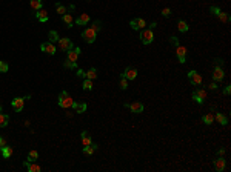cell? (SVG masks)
Segmentation results:
<instances>
[{"label": "cell", "instance_id": "41", "mask_svg": "<svg viewBox=\"0 0 231 172\" xmlns=\"http://www.w3.org/2000/svg\"><path fill=\"white\" fill-rule=\"evenodd\" d=\"M170 14H171V9L170 8H163L162 9V16L163 17H170Z\"/></svg>", "mask_w": 231, "mask_h": 172}, {"label": "cell", "instance_id": "17", "mask_svg": "<svg viewBox=\"0 0 231 172\" xmlns=\"http://www.w3.org/2000/svg\"><path fill=\"white\" fill-rule=\"evenodd\" d=\"M99 149V146L96 145V143H91V145H88V146H83V149H82V152L87 154V155H91V154H94L96 151Z\"/></svg>", "mask_w": 231, "mask_h": 172}, {"label": "cell", "instance_id": "26", "mask_svg": "<svg viewBox=\"0 0 231 172\" xmlns=\"http://www.w3.org/2000/svg\"><path fill=\"white\" fill-rule=\"evenodd\" d=\"M202 121L205 123V125H211L214 121V115L210 112V114H203L202 115Z\"/></svg>", "mask_w": 231, "mask_h": 172}, {"label": "cell", "instance_id": "46", "mask_svg": "<svg viewBox=\"0 0 231 172\" xmlns=\"http://www.w3.org/2000/svg\"><path fill=\"white\" fill-rule=\"evenodd\" d=\"M208 86H210V89H213V91H216V89H217V88H219V86H217V83H216V81H213V83H210V85H208Z\"/></svg>", "mask_w": 231, "mask_h": 172}, {"label": "cell", "instance_id": "53", "mask_svg": "<svg viewBox=\"0 0 231 172\" xmlns=\"http://www.w3.org/2000/svg\"><path fill=\"white\" fill-rule=\"evenodd\" d=\"M87 2H91V0H87Z\"/></svg>", "mask_w": 231, "mask_h": 172}, {"label": "cell", "instance_id": "18", "mask_svg": "<svg viewBox=\"0 0 231 172\" xmlns=\"http://www.w3.org/2000/svg\"><path fill=\"white\" fill-rule=\"evenodd\" d=\"M36 19L39 22H48V12L45 9H39L36 11Z\"/></svg>", "mask_w": 231, "mask_h": 172}, {"label": "cell", "instance_id": "35", "mask_svg": "<svg viewBox=\"0 0 231 172\" xmlns=\"http://www.w3.org/2000/svg\"><path fill=\"white\" fill-rule=\"evenodd\" d=\"M91 28H92L96 32H99V31L102 29V22H100V20H94L92 25H91Z\"/></svg>", "mask_w": 231, "mask_h": 172}, {"label": "cell", "instance_id": "4", "mask_svg": "<svg viewBox=\"0 0 231 172\" xmlns=\"http://www.w3.org/2000/svg\"><path fill=\"white\" fill-rule=\"evenodd\" d=\"M96 37H97V32L89 26V28H87L83 32H82V38L87 42V43H94L96 42Z\"/></svg>", "mask_w": 231, "mask_h": 172}, {"label": "cell", "instance_id": "16", "mask_svg": "<svg viewBox=\"0 0 231 172\" xmlns=\"http://www.w3.org/2000/svg\"><path fill=\"white\" fill-rule=\"evenodd\" d=\"M214 120H217V123H220L222 126H227L228 125V117L222 112H216L214 114Z\"/></svg>", "mask_w": 231, "mask_h": 172}, {"label": "cell", "instance_id": "3", "mask_svg": "<svg viewBox=\"0 0 231 172\" xmlns=\"http://www.w3.org/2000/svg\"><path fill=\"white\" fill-rule=\"evenodd\" d=\"M125 108H128L131 112H134V114H142L143 111H145V106H143V103L140 101H134V103H128V101H125L123 103Z\"/></svg>", "mask_w": 231, "mask_h": 172}, {"label": "cell", "instance_id": "12", "mask_svg": "<svg viewBox=\"0 0 231 172\" xmlns=\"http://www.w3.org/2000/svg\"><path fill=\"white\" fill-rule=\"evenodd\" d=\"M225 77V72L222 69V66H214V71H213V80L214 81H222Z\"/></svg>", "mask_w": 231, "mask_h": 172}, {"label": "cell", "instance_id": "50", "mask_svg": "<svg viewBox=\"0 0 231 172\" xmlns=\"http://www.w3.org/2000/svg\"><path fill=\"white\" fill-rule=\"evenodd\" d=\"M179 58V63H185L186 61V57H177Z\"/></svg>", "mask_w": 231, "mask_h": 172}, {"label": "cell", "instance_id": "7", "mask_svg": "<svg viewBox=\"0 0 231 172\" xmlns=\"http://www.w3.org/2000/svg\"><path fill=\"white\" fill-rule=\"evenodd\" d=\"M40 49H42V52L50 54V56H54V54L57 52V48L54 46V43H51V42H45V43H42V45H40Z\"/></svg>", "mask_w": 231, "mask_h": 172}, {"label": "cell", "instance_id": "42", "mask_svg": "<svg viewBox=\"0 0 231 172\" xmlns=\"http://www.w3.org/2000/svg\"><path fill=\"white\" fill-rule=\"evenodd\" d=\"M129 26L133 28V29H136V31H139V26H137V22H136V19H133L131 22H129Z\"/></svg>", "mask_w": 231, "mask_h": 172}, {"label": "cell", "instance_id": "24", "mask_svg": "<svg viewBox=\"0 0 231 172\" xmlns=\"http://www.w3.org/2000/svg\"><path fill=\"white\" fill-rule=\"evenodd\" d=\"M193 92H194L197 97H200V98L205 101V98H207V89H205V88H197V89L193 91Z\"/></svg>", "mask_w": 231, "mask_h": 172}, {"label": "cell", "instance_id": "29", "mask_svg": "<svg viewBox=\"0 0 231 172\" xmlns=\"http://www.w3.org/2000/svg\"><path fill=\"white\" fill-rule=\"evenodd\" d=\"M82 88H83L85 91H91V89H92V80H89V78H83Z\"/></svg>", "mask_w": 231, "mask_h": 172}, {"label": "cell", "instance_id": "30", "mask_svg": "<svg viewBox=\"0 0 231 172\" xmlns=\"http://www.w3.org/2000/svg\"><path fill=\"white\" fill-rule=\"evenodd\" d=\"M217 19L220 20L222 23H230L231 17H230V14H227V12H220V14L217 16Z\"/></svg>", "mask_w": 231, "mask_h": 172}, {"label": "cell", "instance_id": "28", "mask_svg": "<svg viewBox=\"0 0 231 172\" xmlns=\"http://www.w3.org/2000/svg\"><path fill=\"white\" fill-rule=\"evenodd\" d=\"M29 5H31V8H33L34 11L42 9V0H29Z\"/></svg>", "mask_w": 231, "mask_h": 172}, {"label": "cell", "instance_id": "5", "mask_svg": "<svg viewBox=\"0 0 231 172\" xmlns=\"http://www.w3.org/2000/svg\"><path fill=\"white\" fill-rule=\"evenodd\" d=\"M57 46H59V49H62V51H65V52L74 48V45H72L71 38H68V37L59 38V42H57Z\"/></svg>", "mask_w": 231, "mask_h": 172}, {"label": "cell", "instance_id": "31", "mask_svg": "<svg viewBox=\"0 0 231 172\" xmlns=\"http://www.w3.org/2000/svg\"><path fill=\"white\" fill-rule=\"evenodd\" d=\"M48 37H50V42H51V43H57V42H59V34H57V31H50V34H48Z\"/></svg>", "mask_w": 231, "mask_h": 172}, {"label": "cell", "instance_id": "38", "mask_svg": "<svg viewBox=\"0 0 231 172\" xmlns=\"http://www.w3.org/2000/svg\"><path fill=\"white\" fill-rule=\"evenodd\" d=\"M210 12H211L213 16H216V17H217V16H219V14L222 12V9H220L219 6H216V5H213V6H210Z\"/></svg>", "mask_w": 231, "mask_h": 172}, {"label": "cell", "instance_id": "33", "mask_svg": "<svg viewBox=\"0 0 231 172\" xmlns=\"http://www.w3.org/2000/svg\"><path fill=\"white\" fill-rule=\"evenodd\" d=\"M55 11H57V14H60V16L66 14V8H65L62 3H55Z\"/></svg>", "mask_w": 231, "mask_h": 172}, {"label": "cell", "instance_id": "23", "mask_svg": "<svg viewBox=\"0 0 231 172\" xmlns=\"http://www.w3.org/2000/svg\"><path fill=\"white\" fill-rule=\"evenodd\" d=\"M97 77H99V72H97V69H96V68H89L88 71H87V77H85V78L94 80V78H97Z\"/></svg>", "mask_w": 231, "mask_h": 172}, {"label": "cell", "instance_id": "44", "mask_svg": "<svg viewBox=\"0 0 231 172\" xmlns=\"http://www.w3.org/2000/svg\"><path fill=\"white\" fill-rule=\"evenodd\" d=\"M223 63H225V61H223L222 58H216V60H214V65H216V66H223Z\"/></svg>", "mask_w": 231, "mask_h": 172}, {"label": "cell", "instance_id": "34", "mask_svg": "<svg viewBox=\"0 0 231 172\" xmlns=\"http://www.w3.org/2000/svg\"><path fill=\"white\" fill-rule=\"evenodd\" d=\"M119 86H120V89H122V91L128 89V80L123 77V74H120V83H119Z\"/></svg>", "mask_w": 231, "mask_h": 172}, {"label": "cell", "instance_id": "6", "mask_svg": "<svg viewBox=\"0 0 231 172\" xmlns=\"http://www.w3.org/2000/svg\"><path fill=\"white\" fill-rule=\"evenodd\" d=\"M11 106H13V109H14L16 112H22L23 108H25V98H23V97H16V98H13Z\"/></svg>", "mask_w": 231, "mask_h": 172}, {"label": "cell", "instance_id": "21", "mask_svg": "<svg viewBox=\"0 0 231 172\" xmlns=\"http://www.w3.org/2000/svg\"><path fill=\"white\" fill-rule=\"evenodd\" d=\"M188 23L185 22V20H179L177 22V29H179V32H182V34H185L186 31H188Z\"/></svg>", "mask_w": 231, "mask_h": 172}, {"label": "cell", "instance_id": "14", "mask_svg": "<svg viewBox=\"0 0 231 172\" xmlns=\"http://www.w3.org/2000/svg\"><path fill=\"white\" fill-rule=\"evenodd\" d=\"M89 20H91V17H89L87 12H83V14H80L77 19H76V25H79V26H83V25H87V23H89Z\"/></svg>", "mask_w": 231, "mask_h": 172}, {"label": "cell", "instance_id": "22", "mask_svg": "<svg viewBox=\"0 0 231 172\" xmlns=\"http://www.w3.org/2000/svg\"><path fill=\"white\" fill-rule=\"evenodd\" d=\"M62 19H63L65 23H66V26H68V28H72V26H74V19H72L71 14H68V12H66V14H63V16H62Z\"/></svg>", "mask_w": 231, "mask_h": 172}, {"label": "cell", "instance_id": "36", "mask_svg": "<svg viewBox=\"0 0 231 172\" xmlns=\"http://www.w3.org/2000/svg\"><path fill=\"white\" fill-rule=\"evenodd\" d=\"M8 71H9V65H8V61L0 60V72H8Z\"/></svg>", "mask_w": 231, "mask_h": 172}, {"label": "cell", "instance_id": "32", "mask_svg": "<svg viewBox=\"0 0 231 172\" xmlns=\"http://www.w3.org/2000/svg\"><path fill=\"white\" fill-rule=\"evenodd\" d=\"M176 54H177V57H186V48L179 45L177 49H176Z\"/></svg>", "mask_w": 231, "mask_h": 172}, {"label": "cell", "instance_id": "47", "mask_svg": "<svg viewBox=\"0 0 231 172\" xmlns=\"http://www.w3.org/2000/svg\"><path fill=\"white\" fill-rule=\"evenodd\" d=\"M3 146H6V138L0 137V148H3Z\"/></svg>", "mask_w": 231, "mask_h": 172}, {"label": "cell", "instance_id": "48", "mask_svg": "<svg viewBox=\"0 0 231 172\" xmlns=\"http://www.w3.org/2000/svg\"><path fill=\"white\" fill-rule=\"evenodd\" d=\"M225 151H227L225 148H220V149H217V155H223V154H225Z\"/></svg>", "mask_w": 231, "mask_h": 172}, {"label": "cell", "instance_id": "49", "mask_svg": "<svg viewBox=\"0 0 231 172\" xmlns=\"http://www.w3.org/2000/svg\"><path fill=\"white\" fill-rule=\"evenodd\" d=\"M156 26H157V23H156V22H153V23H150V26H148V28H150V29H154Z\"/></svg>", "mask_w": 231, "mask_h": 172}, {"label": "cell", "instance_id": "40", "mask_svg": "<svg viewBox=\"0 0 231 172\" xmlns=\"http://www.w3.org/2000/svg\"><path fill=\"white\" fill-rule=\"evenodd\" d=\"M170 43H171L173 46H176V48H177V46H179V38L174 37V36H171V37H170Z\"/></svg>", "mask_w": 231, "mask_h": 172}, {"label": "cell", "instance_id": "19", "mask_svg": "<svg viewBox=\"0 0 231 172\" xmlns=\"http://www.w3.org/2000/svg\"><path fill=\"white\" fill-rule=\"evenodd\" d=\"M0 152L3 155V158H9L11 155H13V146H3V148H0Z\"/></svg>", "mask_w": 231, "mask_h": 172}, {"label": "cell", "instance_id": "25", "mask_svg": "<svg viewBox=\"0 0 231 172\" xmlns=\"http://www.w3.org/2000/svg\"><path fill=\"white\" fill-rule=\"evenodd\" d=\"M8 123H9V115L2 114V112H0V128L8 126Z\"/></svg>", "mask_w": 231, "mask_h": 172}, {"label": "cell", "instance_id": "11", "mask_svg": "<svg viewBox=\"0 0 231 172\" xmlns=\"http://www.w3.org/2000/svg\"><path fill=\"white\" fill-rule=\"evenodd\" d=\"M80 52H82L80 48H72V49H70V51H66V58L71 60V61H77V58H79V56H80Z\"/></svg>", "mask_w": 231, "mask_h": 172}, {"label": "cell", "instance_id": "52", "mask_svg": "<svg viewBox=\"0 0 231 172\" xmlns=\"http://www.w3.org/2000/svg\"><path fill=\"white\" fill-rule=\"evenodd\" d=\"M0 112H2V105H0Z\"/></svg>", "mask_w": 231, "mask_h": 172}, {"label": "cell", "instance_id": "27", "mask_svg": "<svg viewBox=\"0 0 231 172\" xmlns=\"http://www.w3.org/2000/svg\"><path fill=\"white\" fill-rule=\"evenodd\" d=\"M63 66L66 68V69H77V61H71V60H65L63 61Z\"/></svg>", "mask_w": 231, "mask_h": 172}, {"label": "cell", "instance_id": "1", "mask_svg": "<svg viewBox=\"0 0 231 172\" xmlns=\"http://www.w3.org/2000/svg\"><path fill=\"white\" fill-rule=\"evenodd\" d=\"M72 105H74L72 97L70 96L66 91H62V92L59 94V106L63 108V109H71Z\"/></svg>", "mask_w": 231, "mask_h": 172}, {"label": "cell", "instance_id": "51", "mask_svg": "<svg viewBox=\"0 0 231 172\" xmlns=\"http://www.w3.org/2000/svg\"><path fill=\"white\" fill-rule=\"evenodd\" d=\"M68 9H70V11H74V9H76V6H74V5H70V6H68Z\"/></svg>", "mask_w": 231, "mask_h": 172}, {"label": "cell", "instance_id": "43", "mask_svg": "<svg viewBox=\"0 0 231 172\" xmlns=\"http://www.w3.org/2000/svg\"><path fill=\"white\" fill-rule=\"evenodd\" d=\"M231 94V85H227L225 89H223V96H230Z\"/></svg>", "mask_w": 231, "mask_h": 172}, {"label": "cell", "instance_id": "39", "mask_svg": "<svg viewBox=\"0 0 231 172\" xmlns=\"http://www.w3.org/2000/svg\"><path fill=\"white\" fill-rule=\"evenodd\" d=\"M136 22H137L139 29H145V28H146V22H145L143 19H136Z\"/></svg>", "mask_w": 231, "mask_h": 172}, {"label": "cell", "instance_id": "15", "mask_svg": "<svg viewBox=\"0 0 231 172\" xmlns=\"http://www.w3.org/2000/svg\"><path fill=\"white\" fill-rule=\"evenodd\" d=\"M23 166H25L29 172H39L40 171V166H39L37 163H34V161H29V160H26V161L23 163Z\"/></svg>", "mask_w": 231, "mask_h": 172}, {"label": "cell", "instance_id": "9", "mask_svg": "<svg viewBox=\"0 0 231 172\" xmlns=\"http://www.w3.org/2000/svg\"><path fill=\"white\" fill-rule=\"evenodd\" d=\"M213 165H214V169H216V171L222 172L225 168H227V160L223 158V155H219V157L213 161Z\"/></svg>", "mask_w": 231, "mask_h": 172}, {"label": "cell", "instance_id": "8", "mask_svg": "<svg viewBox=\"0 0 231 172\" xmlns=\"http://www.w3.org/2000/svg\"><path fill=\"white\" fill-rule=\"evenodd\" d=\"M188 78H190L191 85H194V86H200L202 85V76L197 71H194V69L188 72Z\"/></svg>", "mask_w": 231, "mask_h": 172}, {"label": "cell", "instance_id": "10", "mask_svg": "<svg viewBox=\"0 0 231 172\" xmlns=\"http://www.w3.org/2000/svg\"><path fill=\"white\" fill-rule=\"evenodd\" d=\"M123 77L126 80H136V77H137V69L134 68V66H126L123 71Z\"/></svg>", "mask_w": 231, "mask_h": 172}, {"label": "cell", "instance_id": "20", "mask_svg": "<svg viewBox=\"0 0 231 172\" xmlns=\"http://www.w3.org/2000/svg\"><path fill=\"white\" fill-rule=\"evenodd\" d=\"M80 140H82V145H83V146H88V145L92 143V140H91V137L88 135L87 131H83V132L80 134Z\"/></svg>", "mask_w": 231, "mask_h": 172}, {"label": "cell", "instance_id": "45", "mask_svg": "<svg viewBox=\"0 0 231 172\" xmlns=\"http://www.w3.org/2000/svg\"><path fill=\"white\" fill-rule=\"evenodd\" d=\"M77 76L80 77V78H85V77H87V72H85L83 69H77Z\"/></svg>", "mask_w": 231, "mask_h": 172}, {"label": "cell", "instance_id": "37", "mask_svg": "<svg viewBox=\"0 0 231 172\" xmlns=\"http://www.w3.org/2000/svg\"><path fill=\"white\" fill-rule=\"evenodd\" d=\"M37 158H39V152L34 151V149L29 151V154H28V160H29V161H36Z\"/></svg>", "mask_w": 231, "mask_h": 172}, {"label": "cell", "instance_id": "13", "mask_svg": "<svg viewBox=\"0 0 231 172\" xmlns=\"http://www.w3.org/2000/svg\"><path fill=\"white\" fill-rule=\"evenodd\" d=\"M72 109H74L77 114H83V112L87 111V103H85V101H74Z\"/></svg>", "mask_w": 231, "mask_h": 172}, {"label": "cell", "instance_id": "2", "mask_svg": "<svg viewBox=\"0 0 231 172\" xmlns=\"http://www.w3.org/2000/svg\"><path fill=\"white\" fill-rule=\"evenodd\" d=\"M140 40H142L143 45H151V43L154 42V32H153V29H150V28L142 29V32H140Z\"/></svg>", "mask_w": 231, "mask_h": 172}]
</instances>
